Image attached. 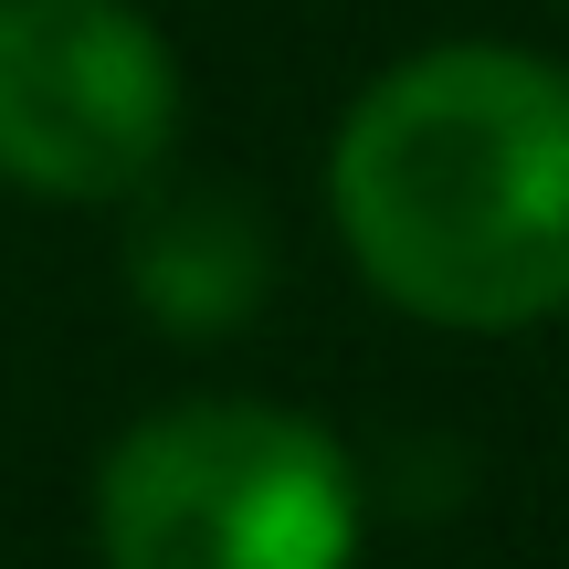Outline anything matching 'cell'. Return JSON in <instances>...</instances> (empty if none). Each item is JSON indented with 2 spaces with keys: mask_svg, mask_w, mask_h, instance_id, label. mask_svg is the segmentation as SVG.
Instances as JSON below:
<instances>
[{
  "mask_svg": "<svg viewBox=\"0 0 569 569\" xmlns=\"http://www.w3.org/2000/svg\"><path fill=\"white\" fill-rule=\"evenodd\" d=\"M106 569H348L359 475L338 432L274 401H169L96 465Z\"/></svg>",
  "mask_w": 569,
  "mask_h": 569,
  "instance_id": "obj_2",
  "label": "cell"
},
{
  "mask_svg": "<svg viewBox=\"0 0 569 569\" xmlns=\"http://www.w3.org/2000/svg\"><path fill=\"white\" fill-rule=\"evenodd\" d=\"M127 284L159 327L180 338H222L274 296V222L232 180H180L148 190L138 232H127Z\"/></svg>",
  "mask_w": 569,
  "mask_h": 569,
  "instance_id": "obj_4",
  "label": "cell"
},
{
  "mask_svg": "<svg viewBox=\"0 0 569 569\" xmlns=\"http://www.w3.org/2000/svg\"><path fill=\"white\" fill-rule=\"evenodd\" d=\"M180 138V63L138 0H0V180L127 201Z\"/></svg>",
  "mask_w": 569,
  "mask_h": 569,
  "instance_id": "obj_3",
  "label": "cell"
},
{
  "mask_svg": "<svg viewBox=\"0 0 569 569\" xmlns=\"http://www.w3.org/2000/svg\"><path fill=\"white\" fill-rule=\"evenodd\" d=\"M327 201L401 317L538 327L569 306V63L507 42L411 53L348 106Z\"/></svg>",
  "mask_w": 569,
  "mask_h": 569,
  "instance_id": "obj_1",
  "label": "cell"
}]
</instances>
